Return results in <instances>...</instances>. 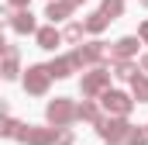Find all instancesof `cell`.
I'll return each mask as SVG.
<instances>
[{
    "instance_id": "30bf717a",
    "label": "cell",
    "mask_w": 148,
    "mask_h": 145,
    "mask_svg": "<svg viewBox=\"0 0 148 145\" xmlns=\"http://www.w3.org/2000/svg\"><path fill=\"white\" fill-rule=\"evenodd\" d=\"M17 48L14 45H3V79H17Z\"/></svg>"
},
{
    "instance_id": "d4e9b609",
    "label": "cell",
    "mask_w": 148,
    "mask_h": 145,
    "mask_svg": "<svg viewBox=\"0 0 148 145\" xmlns=\"http://www.w3.org/2000/svg\"><path fill=\"white\" fill-rule=\"evenodd\" d=\"M141 3H145V7H148V0H141Z\"/></svg>"
},
{
    "instance_id": "ba28073f",
    "label": "cell",
    "mask_w": 148,
    "mask_h": 145,
    "mask_svg": "<svg viewBox=\"0 0 148 145\" xmlns=\"http://www.w3.org/2000/svg\"><path fill=\"white\" fill-rule=\"evenodd\" d=\"M131 104H134V100H131L127 93H121V90H107V93H103V107L110 110V114H121V117H124V114L131 110Z\"/></svg>"
},
{
    "instance_id": "e0dca14e",
    "label": "cell",
    "mask_w": 148,
    "mask_h": 145,
    "mask_svg": "<svg viewBox=\"0 0 148 145\" xmlns=\"http://www.w3.org/2000/svg\"><path fill=\"white\" fill-rule=\"evenodd\" d=\"M100 10L114 21V17H121V14H124V0H103V3H100Z\"/></svg>"
},
{
    "instance_id": "d6986e66",
    "label": "cell",
    "mask_w": 148,
    "mask_h": 145,
    "mask_svg": "<svg viewBox=\"0 0 148 145\" xmlns=\"http://www.w3.org/2000/svg\"><path fill=\"white\" fill-rule=\"evenodd\" d=\"M124 142H127V145H148V131H138V128H131Z\"/></svg>"
},
{
    "instance_id": "277c9868",
    "label": "cell",
    "mask_w": 148,
    "mask_h": 145,
    "mask_svg": "<svg viewBox=\"0 0 148 145\" xmlns=\"http://www.w3.org/2000/svg\"><path fill=\"white\" fill-rule=\"evenodd\" d=\"M97 131H100V138H107V142H124L127 131H131V124H127L121 114H114V117H103V121L97 124Z\"/></svg>"
},
{
    "instance_id": "7402d4cb",
    "label": "cell",
    "mask_w": 148,
    "mask_h": 145,
    "mask_svg": "<svg viewBox=\"0 0 148 145\" xmlns=\"http://www.w3.org/2000/svg\"><path fill=\"white\" fill-rule=\"evenodd\" d=\"M138 35H141V41H145V45H148V21H145V24H141V28H138Z\"/></svg>"
},
{
    "instance_id": "603a6c76",
    "label": "cell",
    "mask_w": 148,
    "mask_h": 145,
    "mask_svg": "<svg viewBox=\"0 0 148 145\" xmlns=\"http://www.w3.org/2000/svg\"><path fill=\"white\" fill-rule=\"evenodd\" d=\"M66 3H69V7H79V3H83V0H66Z\"/></svg>"
},
{
    "instance_id": "52a82bcc",
    "label": "cell",
    "mask_w": 148,
    "mask_h": 145,
    "mask_svg": "<svg viewBox=\"0 0 148 145\" xmlns=\"http://www.w3.org/2000/svg\"><path fill=\"white\" fill-rule=\"evenodd\" d=\"M107 83H110V72H107V69L86 72V76H83V97H97V93H103Z\"/></svg>"
},
{
    "instance_id": "4fadbf2b",
    "label": "cell",
    "mask_w": 148,
    "mask_h": 145,
    "mask_svg": "<svg viewBox=\"0 0 148 145\" xmlns=\"http://www.w3.org/2000/svg\"><path fill=\"white\" fill-rule=\"evenodd\" d=\"M76 117H79V121H90V124H100V121H103V117H100V107H97L93 100H83L79 110H76Z\"/></svg>"
},
{
    "instance_id": "7c38bea8",
    "label": "cell",
    "mask_w": 148,
    "mask_h": 145,
    "mask_svg": "<svg viewBox=\"0 0 148 145\" xmlns=\"http://www.w3.org/2000/svg\"><path fill=\"white\" fill-rule=\"evenodd\" d=\"M134 52H138V38H121L110 48V59H131Z\"/></svg>"
},
{
    "instance_id": "5bb4252c",
    "label": "cell",
    "mask_w": 148,
    "mask_h": 145,
    "mask_svg": "<svg viewBox=\"0 0 148 145\" xmlns=\"http://www.w3.org/2000/svg\"><path fill=\"white\" fill-rule=\"evenodd\" d=\"M76 7H69V3H66V0H59V3H55V0H52V3H48V10H45V17H48V21H52V24H55V21H62V17H69V14H73Z\"/></svg>"
},
{
    "instance_id": "7a4b0ae2",
    "label": "cell",
    "mask_w": 148,
    "mask_h": 145,
    "mask_svg": "<svg viewBox=\"0 0 148 145\" xmlns=\"http://www.w3.org/2000/svg\"><path fill=\"white\" fill-rule=\"evenodd\" d=\"M76 104L73 100H66V97H55L52 104H48V124H55V128H69L76 121Z\"/></svg>"
},
{
    "instance_id": "3957f363",
    "label": "cell",
    "mask_w": 148,
    "mask_h": 145,
    "mask_svg": "<svg viewBox=\"0 0 148 145\" xmlns=\"http://www.w3.org/2000/svg\"><path fill=\"white\" fill-rule=\"evenodd\" d=\"M52 79H55V76H52L48 66H31V69H24V90H28L31 97H41Z\"/></svg>"
},
{
    "instance_id": "ac0fdd59",
    "label": "cell",
    "mask_w": 148,
    "mask_h": 145,
    "mask_svg": "<svg viewBox=\"0 0 148 145\" xmlns=\"http://www.w3.org/2000/svg\"><path fill=\"white\" fill-rule=\"evenodd\" d=\"M17 131H21V124L3 110V128H0V135H3V138H17Z\"/></svg>"
},
{
    "instance_id": "8fae6325",
    "label": "cell",
    "mask_w": 148,
    "mask_h": 145,
    "mask_svg": "<svg viewBox=\"0 0 148 145\" xmlns=\"http://www.w3.org/2000/svg\"><path fill=\"white\" fill-rule=\"evenodd\" d=\"M62 38H66V35H62V31H55V24H48V28H38V45H41V48H48V52H52V48H55Z\"/></svg>"
},
{
    "instance_id": "6da1fadb",
    "label": "cell",
    "mask_w": 148,
    "mask_h": 145,
    "mask_svg": "<svg viewBox=\"0 0 148 145\" xmlns=\"http://www.w3.org/2000/svg\"><path fill=\"white\" fill-rule=\"evenodd\" d=\"M62 138V128H31V124H21V131H17V142L24 145H55Z\"/></svg>"
},
{
    "instance_id": "5b68a950",
    "label": "cell",
    "mask_w": 148,
    "mask_h": 145,
    "mask_svg": "<svg viewBox=\"0 0 148 145\" xmlns=\"http://www.w3.org/2000/svg\"><path fill=\"white\" fill-rule=\"evenodd\" d=\"M73 55H76V62H79V66H97V62H103V59L110 55V48H107L103 41H90V45L76 48Z\"/></svg>"
},
{
    "instance_id": "8992f818",
    "label": "cell",
    "mask_w": 148,
    "mask_h": 145,
    "mask_svg": "<svg viewBox=\"0 0 148 145\" xmlns=\"http://www.w3.org/2000/svg\"><path fill=\"white\" fill-rule=\"evenodd\" d=\"M7 14V21H10V28L17 31V35H38V24H35V14L31 10H3Z\"/></svg>"
},
{
    "instance_id": "2e32d148",
    "label": "cell",
    "mask_w": 148,
    "mask_h": 145,
    "mask_svg": "<svg viewBox=\"0 0 148 145\" xmlns=\"http://www.w3.org/2000/svg\"><path fill=\"white\" fill-rule=\"evenodd\" d=\"M131 90H134V100H141V104L148 100V76H145V72L131 79Z\"/></svg>"
},
{
    "instance_id": "9c48e42d",
    "label": "cell",
    "mask_w": 148,
    "mask_h": 145,
    "mask_svg": "<svg viewBox=\"0 0 148 145\" xmlns=\"http://www.w3.org/2000/svg\"><path fill=\"white\" fill-rule=\"evenodd\" d=\"M48 69H52L55 79H66L73 69H79V62H76V55H59V59H52V62H48Z\"/></svg>"
},
{
    "instance_id": "cb8c5ba5",
    "label": "cell",
    "mask_w": 148,
    "mask_h": 145,
    "mask_svg": "<svg viewBox=\"0 0 148 145\" xmlns=\"http://www.w3.org/2000/svg\"><path fill=\"white\" fill-rule=\"evenodd\" d=\"M141 69H145V72H148V55H145V59H141Z\"/></svg>"
},
{
    "instance_id": "484cf974",
    "label": "cell",
    "mask_w": 148,
    "mask_h": 145,
    "mask_svg": "<svg viewBox=\"0 0 148 145\" xmlns=\"http://www.w3.org/2000/svg\"><path fill=\"white\" fill-rule=\"evenodd\" d=\"M110 145H117V142H110Z\"/></svg>"
},
{
    "instance_id": "44dd1931",
    "label": "cell",
    "mask_w": 148,
    "mask_h": 145,
    "mask_svg": "<svg viewBox=\"0 0 148 145\" xmlns=\"http://www.w3.org/2000/svg\"><path fill=\"white\" fill-rule=\"evenodd\" d=\"M28 3H31V0H7L10 10H28Z\"/></svg>"
},
{
    "instance_id": "ffe728a7",
    "label": "cell",
    "mask_w": 148,
    "mask_h": 145,
    "mask_svg": "<svg viewBox=\"0 0 148 145\" xmlns=\"http://www.w3.org/2000/svg\"><path fill=\"white\" fill-rule=\"evenodd\" d=\"M83 31H86V24H69L62 35H66V41H79V38H83Z\"/></svg>"
},
{
    "instance_id": "9a60e30c",
    "label": "cell",
    "mask_w": 148,
    "mask_h": 145,
    "mask_svg": "<svg viewBox=\"0 0 148 145\" xmlns=\"http://www.w3.org/2000/svg\"><path fill=\"white\" fill-rule=\"evenodd\" d=\"M83 24H86V31H93V35H97V31H103V28L110 24V17H107L103 10H97V14H90V17H86Z\"/></svg>"
}]
</instances>
